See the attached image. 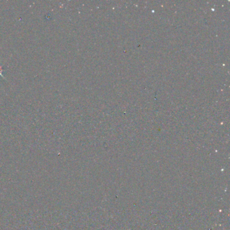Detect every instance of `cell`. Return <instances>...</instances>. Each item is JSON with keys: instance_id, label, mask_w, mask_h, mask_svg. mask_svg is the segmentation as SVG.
<instances>
[{"instance_id": "cell-1", "label": "cell", "mask_w": 230, "mask_h": 230, "mask_svg": "<svg viewBox=\"0 0 230 230\" xmlns=\"http://www.w3.org/2000/svg\"><path fill=\"white\" fill-rule=\"evenodd\" d=\"M2 72H3V70H2V67L0 66V76H2L3 78V76L2 74Z\"/></svg>"}]
</instances>
